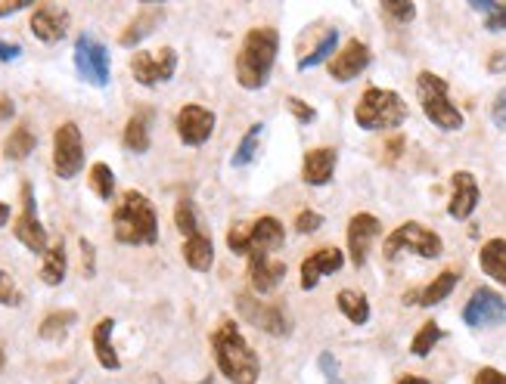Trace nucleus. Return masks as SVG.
I'll return each mask as SVG.
<instances>
[{
    "label": "nucleus",
    "mask_w": 506,
    "mask_h": 384,
    "mask_svg": "<svg viewBox=\"0 0 506 384\" xmlns=\"http://www.w3.org/2000/svg\"><path fill=\"white\" fill-rule=\"evenodd\" d=\"M336 47H339V29H326L324 38H320L317 44H314L311 50L298 59V72H307V68H314V65L324 63V59H330L333 53H336Z\"/></svg>",
    "instance_id": "obj_32"
},
{
    "label": "nucleus",
    "mask_w": 506,
    "mask_h": 384,
    "mask_svg": "<svg viewBox=\"0 0 506 384\" xmlns=\"http://www.w3.org/2000/svg\"><path fill=\"white\" fill-rule=\"evenodd\" d=\"M215 112L205 106H196V102H187V106H181V112L174 115V130L177 136H181L183 146H193L200 149L209 143V136L215 134Z\"/></svg>",
    "instance_id": "obj_12"
},
{
    "label": "nucleus",
    "mask_w": 506,
    "mask_h": 384,
    "mask_svg": "<svg viewBox=\"0 0 506 384\" xmlns=\"http://www.w3.org/2000/svg\"><path fill=\"white\" fill-rule=\"evenodd\" d=\"M336 161H339L336 146L311 149L302 161V180L307 187H326V183H333V174H336Z\"/></svg>",
    "instance_id": "obj_19"
},
{
    "label": "nucleus",
    "mask_w": 506,
    "mask_h": 384,
    "mask_svg": "<svg viewBox=\"0 0 506 384\" xmlns=\"http://www.w3.org/2000/svg\"><path fill=\"white\" fill-rule=\"evenodd\" d=\"M19 57H22V47L0 40V63H13V59H19Z\"/></svg>",
    "instance_id": "obj_46"
},
{
    "label": "nucleus",
    "mask_w": 506,
    "mask_h": 384,
    "mask_svg": "<svg viewBox=\"0 0 506 384\" xmlns=\"http://www.w3.org/2000/svg\"><path fill=\"white\" fill-rule=\"evenodd\" d=\"M379 232H382V223H379V217L370 214V211H358V214L348 221V257H351L354 266L367 264Z\"/></svg>",
    "instance_id": "obj_14"
},
{
    "label": "nucleus",
    "mask_w": 506,
    "mask_h": 384,
    "mask_svg": "<svg viewBox=\"0 0 506 384\" xmlns=\"http://www.w3.org/2000/svg\"><path fill=\"white\" fill-rule=\"evenodd\" d=\"M75 72L84 84L91 87H109L112 81V59H109V47L93 38L91 31H81L75 40Z\"/></svg>",
    "instance_id": "obj_7"
},
{
    "label": "nucleus",
    "mask_w": 506,
    "mask_h": 384,
    "mask_svg": "<svg viewBox=\"0 0 506 384\" xmlns=\"http://www.w3.org/2000/svg\"><path fill=\"white\" fill-rule=\"evenodd\" d=\"M75 322H78V313H75V310H53V313H47V317L40 319V326H38V338H44V341H63L66 332L75 326Z\"/></svg>",
    "instance_id": "obj_31"
},
{
    "label": "nucleus",
    "mask_w": 506,
    "mask_h": 384,
    "mask_svg": "<svg viewBox=\"0 0 506 384\" xmlns=\"http://www.w3.org/2000/svg\"><path fill=\"white\" fill-rule=\"evenodd\" d=\"M478 266L484 270V276L506 288V239H488L478 251Z\"/></svg>",
    "instance_id": "obj_28"
},
{
    "label": "nucleus",
    "mask_w": 506,
    "mask_h": 384,
    "mask_svg": "<svg viewBox=\"0 0 506 384\" xmlns=\"http://www.w3.org/2000/svg\"><path fill=\"white\" fill-rule=\"evenodd\" d=\"M463 322L469 328H491L506 322V301L503 294L491 292V288H475L473 298L463 304Z\"/></svg>",
    "instance_id": "obj_13"
},
{
    "label": "nucleus",
    "mask_w": 506,
    "mask_h": 384,
    "mask_svg": "<svg viewBox=\"0 0 506 384\" xmlns=\"http://www.w3.org/2000/svg\"><path fill=\"white\" fill-rule=\"evenodd\" d=\"M283 279H286V264L271 260V255H262V251H252L249 255V283L258 294H271Z\"/></svg>",
    "instance_id": "obj_22"
},
{
    "label": "nucleus",
    "mask_w": 506,
    "mask_h": 384,
    "mask_svg": "<svg viewBox=\"0 0 506 384\" xmlns=\"http://www.w3.org/2000/svg\"><path fill=\"white\" fill-rule=\"evenodd\" d=\"M81 273H84L87 279L97 276V251H93V242L91 239H81Z\"/></svg>",
    "instance_id": "obj_41"
},
{
    "label": "nucleus",
    "mask_w": 506,
    "mask_h": 384,
    "mask_svg": "<svg viewBox=\"0 0 506 384\" xmlns=\"http://www.w3.org/2000/svg\"><path fill=\"white\" fill-rule=\"evenodd\" d=\"M181 255L187 260L190 270H196V273L211 270V264H215V245H211V236L209 232H196V236L183 239Z\"/></svg>",
    "instance_id": "obj_27"
},
{
    "label": "nucleus",
    "mask_w": 506,
    "mask_h": 384,
    "mask_svg": "<svg viewBox=\"0 0 506 384\" xmlns=\"http://www.w3.org/2000/svg\"><path fill=\"white\" fill-rule=\"evenodd\" d=\"M262 136H264V125H252L249 130H245V136L239 140L234 159H230V164L239 170V168H249L252 161H255L258 149H262Z\"/></svg>",
    "instance_id": "obj_33"
},
{
    "label": "nucleus",
    "mask_w": 506,
    "mask_h": 384,
    "mask_svg": "<svg viewBox=\"0 0 506 384\" xmlns=\"http://www.w3.org/2000/svg\"><path fill=\"white\" fill-rule=\"evenodd\" d=\"M416 96H420V106L426 112V118L432 121L439 130H463V112L450 100L448 81L439 78L435 72H420L416 74Z\"/></svg>",
    "instance_id": "obj_5"
},
{
    "label": "nucleus",
    "mask_w": 506,
    "mask_h": 384,
    "mask_svg": "<svg viewBox=\"0 0 506 384\" xmlns=\"http://www.w3.org/2000/svg\"><path fill=\"white\" fill-rule=\"evenodd\" d=\"M441 251H444V242H441L439 232L416 223V221L401 223L395 232H388L386 245H382V257L386 260H398L401 255H416V257L435 260V257H441Z\"/></svg>",
    "instance_id": "obj_6"
},
{
    "label": "nucleus",
    "mask_w": 506,
    "mask_h": 384,
    "mask_svg": "<svg viewBox=\"0 0 506 384\" xmlns=\"http://www.w3.org/2000/svg\"><path fill=\"white\" fill-rule=\"evenodd\" d=\"M53 170L63 180H75L84 170V136L75 121H63L53 130Z\"/></svg>",
    "instance_id": "obj_8"
},
{
    "label": "nucleus",
    "mask_w": 506,
    "mask_h": 384,
    "mask_svg": "<svg viewBox=\"0 0 506 384\" xmlns=\"http://www.w3.org/2000/svg\"><path fill=\"white\" fill-rule=\"evenodd\" d=\"M22 304V292L13 283V276L6 270H0V307H19Z\"/></svg>",
    "instance_id": "obj_39"
},
{
    "label": "nucleus",
    "mask_w": 506,
    "mask_h": 384,
    "mask_svg": "<svg viewBox=\"0 0 506 384\" xmlns=\"http://www.w3.org/2000/svg\"><path fill=\"white\" fill-rule=\"evenodd\" d=\"M410 109L395 91L386 87H367L354 106V121L360 130H392L407 121Z\"/></svg>",
    "instance_id": "obj_4"
},
{
    "label": "nucleus",
    "mask_w": 506,
    "mask_h": 384,
    "mask_svg": "<svg viewBox=\"0 0 506 384\" xmlns=\"http://www.w3.org/2000/svg\"><path fill=\"white\" fill-rule=\"evenodd\" d=\"M177 72V53L174 47H162L159 53H149V50H137L131 57V74L137 84L143 87H159L165 81L174 78Z\"/></svg>",
    "instance_id": "obj_11"
},
{
    "label": "nucleus",
    "mask_w": 506,
    "mask_h": 384,
    "mask_svg": "<svg viewBox=\"0 0 506 384\" xmlns=\"http://www.w3.org/2000/svg\"><path fill=\"white\" fill-rule=\"evenodd\" d=\"M280 53V31L271 25L249 29L243 38V47L236 53V81L245 91H262L271 81L273 63Z\"/></svg>",
    "instance_id": "obj_2"
},
{
    "label": "nucleus",
    "mask_w": 506,
    "mask_h": 384,
    "mask_svg": "<svg viewBox=\"0 0 506 384\" xmlns=\"http://www.w3.org/2000/svg\"><path fill=\"white\" fill-rule=\"evenodd\" d=\"M336 304H339V310L345 313V319H351L354 326H367V322H370V301H367V294L358 292V288H342L336 294Z\"/></svg>",
    "instance_id": "obj_29"
},
{
    "label": "nucleus",
    "mask_w": 506,
    "mask_h": 384,
    "mask_svg": "<svg viewBox=\"0 0 506 384\" xmlns=\"http://www.w3.org/2000/svg\"><path fill=\"white\" fill-rule=\"evenodd\" d=\"M473 384H506V375L501 372V369H494V366H484V369H478V372H475Z\"/></svg>",
    "instance_id": "obj_45"
},
{
    "label": "nucleus",
    "mask_w": 506,
    "mask_h": 384,
    "mask_svg": "<svg viewBox=\"0 0 506 384\" xmlns=\"http://www.w3.org/2000/svg\"><path fill=\"white\" fill-rule=\"evenodd\" d=\"M91 189H93V196L102 198V202H112L115 198V174L106 161L91 164Z\"/></svg>",
    "instance_id": "obj_35"
},
{
    "label": "nucleus",
    "mask_w": 506,
    "mask_h": 384,
    "mask_svg": "<svg viewBox=\"0 0 506 384\" xmlns=\"http://www.w3.org/2000/svg\"><path fill=\"white\" fill-rule=\"evenodd\" d=\"M286 109H289L292 118H296L298 125H314V121H317V109L307 106L302 96H289V100H286Z\"/></svg>",
    "instance_id": "obj_40"
},
{
    "label": "nucleus",
    "mask_w": 506,
    "mask_h": 384,
    "mask_svg": "<svg viewBox=\"0 0 506 384\" xmlns=\"http://www.w3.org/2000/svg\"><path fill=\"white\" fill-rule=\"evenodd\" d=\"M174 226H177V232H181L183 239H190V236H196V232H202L200 230V211H196V205L190 202V198H181V202H177V208H174Z\"/></svg>",
    "instance_id": "obj_36"
},
{
    "label": "nucleus",
    "mask_w": 506,
    "mask_h": 384,
    "mask_svg": "<svg viewBox=\"0 0 506 384\" xmlns=\"http://www.w3.org/2000/svg\"><path fill=\"white\" fill-rule=\"evenodd\" d=\"M13 236L31 251V255H40L50 249V236H47L44 223L38 221V205H34V189L31 183H22V211H19L16 223H13Z\"/></svg>",
    "instance_id": "obj_10"
},
{
    "label": "nucleus",
    "mask_w": 506,
    "mask_h": 384,
    "mask_svg": "<svg viewBox=\"0 0 506 384\" xmlns=\"http://www.w3.org/2000/svg\"><path fill=\"white\" fill-rule=\"evenodd\" d=\"M211 353L230 384H258L262 379V360H258L255 347L243 338L236 319H224L211 332Z\"/></svg>",
    "instance_id": "obj_1"
},
{
    "label": "nucleus",
    "mask_w": 506,
    "mask_h": 384,
    "mask_svg": "<svg viewBox=\"0 0 506 384\" xmlns=\"http://www.w3.org/2000/svg\"><path fill=\"white\" fill-rule=\"evenodd\" d=\"M245 232H249V255H252V251L271 255V251L283 249V242H286V226H283L280 217H273V214L258 217V221L252 223Z\"/></svg>",
    "instance_id": "obj_21"
},
{
    "label": "nucleus",
    "mask_w": 506,
    "mask_h": 384,
    "mask_svg": "<svg viewBox=\"0 0 506 384\" xmlns=\"http://www.w3.org/2000/svg\"><path fill=\"white\" fill-rule=\"evenodd\" d=\"M478 198H482V192H478L475 177L469 174V170H457V174L450 177L448 214L454 217V221H466V217H473V211L478 208Z\"/></svg>",
    "instance_id": "obj_18"
},
{
    "label": "nucleus",
    "mask_w": 506,
    "mask_h": 384,
    "mask_svg": "<svg viewBox=\"0 0 506 384\" xmlns=\"http://www.w3.org/2000/svg\"><path fill=\"white\" fill-rule=\"evenodd\" d=\"M10 115H13V102L0 100V118H10Z\"/></svg>",
    "instance_id": "obj_52"
},
{
    "label": "nucleus",
    "mask_w": 506,
    "mask_h": 384,
    "mask_svg": "<svg viewBox=\"0 0 506 384\" xmlns=\"http://www.w3.org/2000/svg\"><path fill=\"white\" fill-rule=\"evenodd\" d=\"M457 283H460V270H457V266H450V270H441L439 276H435L429 285L410 288V292L404 294V304H407V307H410V304L435 307V304H441V301L448 298L450 292H454Z\"/></svg>",
    "instance_id": "obj_20"
},
{
    "label": "nucleus",
    "mask_w": 506,
    "mask_h": 384,
    "mask_svg": "<svg viewBox=\"0 0 506 384\" xmlns=\"http://www.w3.org/2000/svg\"><path fill=\"white\" fill-rule=\"evenodd\" d=\"M200 384H211V375H205V379H202Z\"/></svg>",
    "instance_id": "obj_53"
},
{
    "label": "nucleus",
    "mask_w": 506,
    "mask_h": 384,
    "mask_svg": "<svg viewBox=\"0 0 506 384\" xmlns=\"http://www.w3.org/2000/svg\"><path fill=\"white\" fill-rule=\"evenodd\" d=\"M320 226H324V214H320V211H302V214L296 217V232H302V236H311Z\"/></svg>",
    "instance_id": "obj_42"
},
{
    "label": "nucleus",
    "mask_w": 506,
    "mask_h": 384,
    "mask_svg": "<svg viewBox=\"0 0 506 384\" xmlns=\"http://www.w3.org/2000/svg\"><path fill=\"white\" fill-rule=\"evenodd\" d=\"M29 29L40 44H59L68 34V13L57 4H40L34 6Z\"/></svg>",
    "instance_id": "obj_17"
},
{
    "label": "nucleus",
    "mask_w": 506,
    "mask_h": 384,
    "mask_svg": "<svg viewBox=\"0 0 506 384\" xmlns=\"http://www.w3.org/2000/svg\"><path fill=\"white\" fill-rule=\"evenodd\" d=\"M40 283L57 288L66 283V273H68V257H66V242L63 239H57V242H50V249L44 251V257H40Z\"/></svg>",
    "instance_id": "obj_26"
},
{
    "label": "nucleus",
    "mask_w": 506,
    "mask_h": 384,
    "mask_svg": "<svg viewBox=\"0 0 506 384\" xmlns=\"http://www.w3.org/2000/svg\"><path fill=\"white\" fill-rule=\"evenodd\" d=\"M320 369H324L326 381H336V360H333V353H320Z\"/></svg>",
    "instance_id": "obj_47"
},
{
    "label": "nucleus",
    "mask_w": 506,
    "mask_h": 384,
    "mask_svg": "<svg viewBox=\"0 0 506 384\" xmlns=\"http://www.w3.org/2000/svg\"><path fill=\"white\" fill-rule=\"evenodd\" d=\"M10 217H13L10 205H6V202H0V226H6V223H10Z\"/></svg>",
    "instance_id": "obj_51"
},
{
    "label": "nucleus",
    "mask_w": 506,
    "mask_h": 384,
    "mask_svg": "<svg viewBox=\"0 0 506 384\" xmlns=\"http://www.w3.org/2000/svg\"><path fill=\"white\" fill-rule=\"evenodd\" d=\"M491 121H494L497 130L506 134V87L494 96V102H491Z\"/></svg>",
    "instance_id": "obj_44"
},
{
    "label": "nucleus",
    "mask_w": 506,
    "mask_h": 384,
    "mask_svg": "<svg viewBox=\"0 0 506 384\" xmlns=\"http://www.w3.org/2000/svg\"><path fill=\"white\" fill-rule=\"evenodd\" d=\"M121 143L134 155L149 153V146H153V109L149 106L134 109V115L125 125V134H121Z\"/></svg>",
    "instance_id": "obj_23"
},
{
    "label": "nucleus",
    "mask_w": 506,
    "mask_h": 384,
    "mask_svg": "<svg viewBox=\"0 0 506 384\" xmlns=\"http://www.w3.org/2000/svg\"><path fill=\"white\" fill-rule=\"evenodd\" d=\"M473 10L484 13V29L488 31H506V4H497V0L482 4V0H475Z\"/></svg>",
    "instance_id": "obj_37"
},
{
    "label": "nucleus",
    "mask_w": 506,
    "mask_h": 384,
    "mask_svg": "<svg viewBox=\"0 0 506 384\" xmlns=\"http://www.w3.org/2000/svg\"><path fill=\"white\" fill-rule=\"evenodd\" d=\"M373 63V53L370 47L364 44L360 38H351L345 47L333 57L330 63V78L339 81V84H348V81H354L358 74H364L367 68Z\"/></svg>",
    "instance_id": "obj_15"
},
{
    "label": "nucleus",
    "mask_w": 506,
    "mask_h": 384,
    "mask_svg": "<svg viewBox=\"0 0 506 384\" xmlns=\"http://www.w3.org/2000/svg\"><path fill=\"white\" fill-rule=\"evenodd\" d=\"M112 236L121 245H155L159 242V214L143 192L128 189L112 211Z\"/></svg>",
    "instance_id": "obj_3"
},
{
    "label": "nucleus",
    "mask_w": 506,
    "mask_h": 384,
    "mask_svg": "<svg viewBox=\"0 0 506 384\" xmlns=\"http://www.w3.org/2000/svg\"><path fill=\"white\" fill-rule=\"evenodd\" d=\"M379 10L386 13L392 22H398V25L413 22V16H416V4H404V0H392V4H382Z\"/></svg>",
    "instance_id": "obj_38"
},
{
    "label": "nucleus",
    "mask_w": 506,
    "mask_h": 384,
    "mask_svg": "<svg viewBox=\"0 0 506 384\" xmlns=\"http://www.w3.org/2000/svg\"><path fill=\"white\" fill-rule=\"evenodd\" d=\"M25 0H6V4H0V19L4 16H13V13H19V10H25Z\"/></svg>",
    "instance_id": "obj_48"
},
{
    "label": "nucleus",
    "mask_w": 506,
    "mask_h": 384,
    "mask_svg": "<svg viewBox=\"0 0 506 384\" xmlns=\"http://www.w3.org/2000/svg\"><path fill=\"white\" fill-rule=\"evenodd\" d=\"M236 310L245 322H252V326L262 328V332H268V335H277V338L280 335H289V328H292V322L286 317L283 307L255 298L252 292L236 294Z\"/></svg>",
    "instance_id": "obj_9"
},
{
    "label": "nucleus",
    "mask_w": 506,
    "mask_h": 384,
    "mask_svg": "<svg viewBox=\"0 0 506 384\" xmlns=\"http://www.w3.org/2000/svg\"><path fill=\"white\" fill-rule=\"evenodd\" d=\"M404 136H388V140L386 143H382V161H386V164H395V161H398L401 159V153H404Z\"/></svg>",
    "instance_id": "obj_43"
},
{
    "label": "nucleus",
    "mask_w": 506,
    "mask_h": 384,
    "mask_svg": "<svg viewBox=\"0 0 506 384\" xmlns=\"http://www.w3.org/2000/svg\"><path fill=\"white\" fill-rule=\"evenodd\" d=\"M503 68H506V53H494L488 59V72H503Z\"/></svg>",
    "instance_id": "obj_49"
},
{
    "label": "nucleus",
    "mask_w": 506,
    "mask_h": 384,
    "mask_svg": "<svg viewBox=\"0 0 506 384\" xmlns=\"http://www.w3.org/2000/svg\"><path fill=\"white\" fill-rule=\"evenodd\" d=\"M342 266H345V255H342L339 249H333V245H326V249L314 251V255H307L302 260V266H298V285H302L305 292H314L326 276L339 273Z\"/></svg>",
    "instance_id": "obj_16"
},
{
    "label": "nucleus",
    "mask_w": 506,
    "mask_h": 384,
    "mask_svg": "<svg viewBox=\"0 0 506 384\" xmlns=\"http://www.w3.org/2000/svg\"><path fill=\"white\" fill-rule=\"evenodd\" d=\"M112 332H115V319L112 317H102L97 326H93L91 332V341H93V356H97V362L106 372H119L121 369V356L115 351L112 345Z\"/></svg>",
    "instance_id": "obj_25"
},
{
    "label": "nucleus",
    "mask_w": 506,
    "mask_h": 384,
    "mask_svg": "<svg viewBox=\"0 0 506 384\" xmlns=\"http://www.w3.org/2000/svg\"><path fill=\"white\" fill-rule=\"evenodd\" d=\"M162 19H165V6H143V10L131 19V22L125 25V31L119 34V44H121V47H137V44H143V40H146L149 34L159 29Z\"/></svg>",
    "instance_id": "obj_24"
},
{
    "label": "nucleus",
    "mask_w": 506,
    "mask_h": 384,
    "mask_svg": "<svg viewBox=\"0 0 506 384\" xmlns=\"http://www.w3.org/2000/svg\"><path fill=\"white\" fill-rule=\"evenodd\" d=\"M38 146V136L31 134L29 125H16L10 130V136L4 140V159L6 161H25Z\"/></svg>",
    "instance_id": "obj_30"
},
{
    "label": "nucleus",
    "mask_w": 506,
    "mask_h": 384,
    "mask_svg": "<svg viewBox=\"0 0 506 384\" xmlns=\"http://www.w3.org/2000/svg\"><path fill=\"white\" fill-rule=\"evenodd\" d=\"M395 384H432V381L422 379V375H401V379L395 381Z\"/></svg>",
    "instance_id": "obj_50"
},
{
    "label": "nucleus",
    "mask_w": 506,
    "mask_h": 384,
    "mask_svg": "<svg viewBox=\"0 0 506 384\" xmlns=\"http://www.w3.org/2000/svg\"><path fill=\"white\" fill-rule=\"evenodd\" d=\"M444 338H448V332H444L439 322L426 319V322H422L420 332L413 335V341H410V353H413V356H429V353L435 351V345H439V341H444Z\"/></svg>",
    "instance_id": "obj_34"
}]
</instances>
